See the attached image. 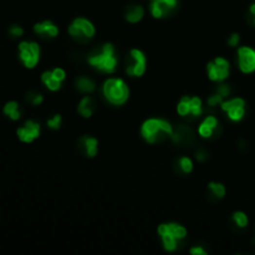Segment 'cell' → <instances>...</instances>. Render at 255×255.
Listing matches in <instances>:
<instances>
[{
    "mask_svg": "<svg viewBox=\"0 0 255 255\" xmlns=\"http://www.w3.org/2000/svg\"><path fill=\"white\" fill-rule=\"evenodd\" d=\"M178 167H180V169L184 174H189L192 173V171H193L194 163L191 157H188V156H182V157L178 160Z\"/></svg>",
    "mask_w": 255,
    "mask_h": 255,
    "instance_id": "cb8c5ba5",
    "label": "cell"
},
{
    "mask_svg": "<svg viewBox=\"0 0 255 255\" xmlns=\"http://www.w3.org/2000/svg\"><path fill=\"white\" fill-rule=\"evenodd\" d=\"M158 237L163 234H169L174 237L178 241H183L187 239L188 232L184 225L176 223V221H168V223H161L157 228Z\"/></svg>",
    "mask_w": 255,
    "mask_h": 255,
    "instance_id": "7c38bea8",
    "label": "cell"
},
{
    "mask_svg": "<svg viewBox=\"0 0 255 255\" xmlns=\"http://www.w3.org/2000/svg\"><path fill=\"white\" fill-rule=\"evenodd\" d=\"M101 95L107 104L120 107L126 105L131 96L127 82L121 77H109L101 86Z\"/></svg>",
    "mask_w": 255,
    "mask_h": 255,
    "instance_id": "3957f363",
    "label": "cell"
},
{
    "mask_svg": "<svg viewBox=\"0 0 255 255\" xmlns=\"http://www.w3.org/2000/svg\"><path fill=\"white\" fill-rule=\"evenodd\" d=\"M230 62L225 57L217 56L207 64V76L212 82H225L230 76Z\"/></svg>",
    "mask_w": 255,
    "mask_h": 255,
    "instance_id": "52a82bcc",
    "label": "cell"
},
{
    "mask_svg": "<svg viewBox=\"0 0 255 255\" xmlns=\"http://www.w3.org/2000/svg\"><path fill=\"white\" fill-rule=\"evenodd\" d=\"M75 87L76 90L79 91L80 93L90 95V93L95 92L97 85H96V82L93 81L91 77H87V76H79V77L75 80Z\"/></svg>",
    "mask_w": 255,
    "mask_h": 255,
    "instance_id": "e0dca14e",
    "label": "cell"
},
{
    "mask_svg": "<svg viewBox=\"0 0 255 255\" xmlns=\"http://www.w3.org/2000/svg\"><path fill=\"white\" fill-rule=\"evenodd\" d=\"M126 75L129 77H142L147 71V56L141 49H131L127 56L126 62Z\"/></svg>",
    "mask_w": 255,
    "mask_h": 255,
    "instance_id": "5b68a950",
    "label": "cell"
},
{
    "mask_svg": "<svg viewBox=\"0 0 255 255\" xmlns=\"http://www.w3.org/2000/svg\"><path fill=\"white\" fill-rule=\"evenodd\" d=\"M40 133H41V126L34 120H28L23 126L17 129L18 138L24 143H33L40 137Z\"/></svg>",
    "mask_w": 255,
    "mask_h": 255,
    "instance_id": "8fae6325",
    "label": "cell"
},
{
    "mask_svg": "<svg viewBox=\"0 0 255 255\" xmlns=\"http://www.w3.org/2000/svg\"><path fill=\"white\" fill-rule=\"evenodd\" d=\"M96 111V102L91 96L85 95L77 105V112L84 118H90Z\"/></svg>",
    "mask_w": 255,
    "mask_h": 255,
    "instance_id": "9a60e30c",
    "label": "cell"
},
{
    "mask_svg": "<svg viewBox=\"0 0 255 255\" xmlns=\"http://www.w3.org/2000/svg\"><path fill=\"white\" fill-rule=\"evenodd\" d=\"M68 33L75 41L86 44L96 35V26L91 20L84 17H77L68 26Z\"/></svg>",
    "mask_w": 255,
    "mask_h": 255,
    "instance_id": "277c9868",
    "label": "cell"
},
{
    "mask_svg": "<svg viewBox=\"0 0 255 255\" xmlns=\"http://www.w3.org/2000/svg\"><path fill=\"white\" fill-rule=\"evenodd\" d=\"M232 220L236 224V227H238L239 229H245L249 225V218L241 210H237V212H234L232 214Z\"/></svg>",
    "mask_w": 255,
    "mask_h": 255,
    "instance_id": "603a6c76",
    "label": "cell"
},
{
    "mask_svg": "<svg viewBox=\"0 0 255 255\" xmlns=\"http://www.w3.org/2000/svg\"><path fill=\"white\" fill-rule=\"evenodd\" d=\"M61 125H62L61 115H55L46 121V126H48L50 129H53V131H57V129H60Z\"/></svg>",
    "mask_w": 255,
    "mask_h": 255,
    "instance_id": "484cf974",
    "label": "cell"
},
{
    "mask_svg": "<svg viewBox=\"0 0 255 255\" xmlns=\"http://www.w3.org/2000/svg\"><path fill=\"white\" fill-rule=\"evenodd\" d=\"M249 13L253 15V17H255V3H253L252 5H250Z\"/></svg>",
    "mask_w": 255,
    "mask_h": 255,
    "instance_id": "e575fe53",
    "label": "cell"
},
{
    "mask_svg": "<svg viewBox=\"0 0 255 255\" xmlns=\"http://www.w3.org/2000/svg\"><path fill=\"white\" fill-rule=\"evenodd\" d=\"M191 116L193 118L202 117L203 112H204V107H203L202 98L198 96H191Z\"/></svg>",
    "mask_w": 255,
    "mask_h": 255,
    "instance_id": "44dd1931",
    "label": "cell"
},
{
    "mask_svg": "<svg viewBox=\"0 0 255 255\" xmlns=\"http://www.w3.org/2000/svg\"><path fill=\"white\" fill-rule=\"evenodd\" d=\"M173 131V125L163 117L147 118L143 121L140 128L141 137L149 145H156V143L164 142L165 140H171Z\"/></svg>",
    "mask_w": 255,
    "mask_h": 255,
    "instance_id": "7a4b0ae2",
    "label": "cell"
},
{
    "mask_svg": "<svg viewBox=\"0 0 255 255\" xmlns=\"http://www.w3.org/2000/svg\"><path fill=\"white\" fill-rule=\"evenodd\" d=\"M87 62L97 73L112 75L118 69V55L116 46L111 42H105L101 46H97L89 54Z\"/></svg>",
    "mask_w": 255,
    "mask_h": 255,
    "instance_id": "6da1fadb",
    "label": "cell"
},
{
    "mask_svg": "<svg viewBox=\"0 0 255 255\" xmlns=\"http://www.w3.org/2000/svg\"><path fill=\"white\" fill-rule=\"evenodd\" d=\"M146 10L141 4H132L125 12V20L129 24H137L145 18Z\"/></svg>",
    "mask_w": 255,
    "mask_h": 255,
    "instance_id": "2e32d148",
    "label": "cell"
},
{
    "mask_svg": "<svg viewBox=\"0 0 255 255\" xmlns=\"http://www.w3.org/2000/svg\"><path fill=\"white\" fill-rule=\"evenodd\" d=\"M237 64L240 73L245 75L255 73V49L250 46H239L237 50Z\"/></svg>",
    "mask_w": 255,
    "mask_h": 255,
    "instance_id": "30bf717a",
    "label": "cell"
},
{
    "mask_svg": "<svg viewBox=\"0 0 255 255\" xmlns=\"http://www.w3.org/2000/svg\"><path fill=\"white\" fill-rule=\"evenodd\" d=\"M239 42H240V35L238 33H233L229 36V39H228V45L230 48H238Z\"/></svg>",
    "mask_w": 255,
    "mask_h": 255,
    "instance_id": "4dcf8cb0",
    "label": "cell"
},
{
    "mask_svg": "<svg viewBox=\"0 0 255 255\" xmlns=\"http://www.w3.org/2000/svg\"><path fill=\"white\" fill-rule=\"evenodd\" d=\"M51 73H53L54 77H55V79L59 80V81L64 82L65 80H66V73H65L64 69H61V68H54L53 70H51Z\"/></svg>",
    "mask_w": 255,
    "mask_h": 255,
    "instance_id": "f546056e",
    "label": "cell"
},
{
    "mask_svg": "<svg viewBox=\"0 0 255 255\" xmlns=\"http://www.w3.org/2000/svg\"><path fill=\"white\" fill-rule=\"evenodd\" d=\"M28 98L29 102H30L31 105H34V106H39V105H41L42 102H44V96H42V93L35 92V91L30 92Z\"/></svg>",
    "mask_w": 255,
    "mask_h": 255,
    "instance_id": "f1b7e54d",
    "label": "cell"
},
{
    "mask_svg": "<svg viewBox=\"0 0 255 255\" xmlns=\"http://www.w3.org/2000/svg\"><path fill=\"white\" fill-rule=\"evenodd\" d=\"M189 254L192 255H207V250L203 249L200 245H194V247H192L191 249H189Z\"/></svg>",
    "mask_w": 255,
    "mask_h": 255,
    "instance_id": "d6a6232c",
    "label": "cell"
},
{
    "mask_svg": "<svg viewBox=\"0 0 255 255\" xmlns=\"http://www.w3.org/2000/svg\"><path fill=\"white\" fill-rule=\"evenodd\" d=\"M34 33L40 37H46V39H55L59 35V26L51 20H44L41 23H37L34 25Z\"/></svg>",
    "mask_w": 255,
    "mask_h": 255,
    "instance_id": "4fadbf2b",
    "label": "cell"
},
{
    "mask_svg": "<svg viewBox=\"0 0 255 255\" xmlns=\"http://www.w3.org/2000/svg\"><path fill=\"white\" fill-rule=\"evenodd\" d=\"M19 59L21 64L25 66L26 69H35L40 61V56H41V48L36 41H24L19 42Z\"/></svg>",
    "mask_w": 255,
    "mask_h": 255,
    "instance_id": "8992f818",
    "label": "cell"
},
{
    "mask_svg": "<svg viewBox=\"0 0 255 255\" xmlns=\"http://www.w3.org/2000/svg\"><path fill=\"white\" fill-rule=\"evenodd\" d=\"M224 101V98L221 97L220 95H219L218 92H216L214 91V93H212L210 96H208L207 98V105L209 107H217V106H220L221 102Z\"/></svg>",
    "mask_w": 255,
    "mask_h": 255,
    "instance_id": "4316f807",
    "label": "cell"
},
{
    "mask_svg": "<svg viewBox=\"0 0 255 255\" xmlns=\"http://www.w3.org/2000/svg\"><path fill=\"white\" fill-rule=\"evenodd\" d=\"M79 146L82 153L89 158H93L98 153V141L92 136H82L79 141Z\"/></svg>",
    "mask_w": 255,
    "mask_h": 255,
    "instance_id": "5bb4252c",
    "label": "cell"
},
{
    "mask_svg": "<svg viewBox=\"0 0 255 255\" xmlns=\"http://www.w3.org/2000/svg\"><path fill=\"white\" fill-rule=\"evenodd\" d=\"M208 189H209L210 194L214 197L216 199H223L227 194V188L223 183L220 182H209L208 183Z\"/></svg>",
    "mask_w": 255,
    "mask_h": 255,
    "instance_id": "7402d4cb",
    "label": "cell"
},
{
    "mask_svg": "<svg viewBox=\"0 0 255 255\" xmlns=\"http://www.w3.org/2000/svg\"><path fill=\"white\" fill-rule=\"evenodd\" d=\"M4 115L8 116L12 121H18L21 117V112L19 109V104L17 101H9L8 104H5L3 109Z\"/></svg>",
    "mask_w": 255,
    "mask_h": 255,
    "instance_id": "d6986e66",
    "label": "cell"
},
{
    "mask_svg": "<svg viewBox=\"0 0 255 255\" xmlns=\"http://www.w3.org/2000/svg\"><path fill=\"white\" fill-rule=\"evenodd\" d=\"M254 25H255V17H254Z\"/></svg>",
    "mask_w": 255,
    "mask_h": 255,
    "instance_id": "d590c367",
    "label": "cell"
},
{
    "mask_svg": "<svg viewBox=\"0 0 255 255\" xmlns=\"http://www.w3.org/2000/svg\"><path fill=\"white\" fill-rule=\"evenodd\" d=\"M178 9V0H149L148 12L152 18L161 20L172 17Z\"/></svg>",
    "mask_w": 255,
    "mask_h": 255,
    "instance_id": "9c48e42d",
    "label": "cell"
},
{
    "mask_svg": "<svg viewBox=\"0 0 255 255\" xmlns=\"http://www.w3.org/2000/svg\"><path fill=\"white\" fill-rule=\"evenodd\" d=\"M207 158H208V154L204 149H198V151L196 152V160L198 161V162H205Z\"/></svg>",
    "mask_w": 255,
    "mask_h": 255,
    "instance_id": "836d02e7",
    "label": "cell"
},
{
    "mask_svg": "<svg viewBox=\"0 0 255 255\" xmlns=\"http://www.w3.org/2000/svg\"><path fill=\"white\" fill-rule=\"evenodd\" d=\"M9 34L13 37H21L24 35V29L19 25H13L9 29Z\"/></svg>",
    "mask_w": 255,
    "mask_h": 255,
    "instance_id": "1f68e13d",
    "label": "cell"
},
{
    "mask_svg": "<svg viewBox=\"0 0 255 255\" xmlns=\"http://www.w3.org/2000/svg\"><path fill=\"white\" fill-rule=\"evenodd\" d=\"M217 129L212 128L210 126H208L207 124H204V122H200V124L198 125V135L199 137L204 138V140H209V138H212L214 136V133H216Z\"/></svg>",
    "mask_w": 255,
    "mask_h": 255,
    "instance_id": "d4e9b609",
    "label": "cell"
},
{
    "mask_svg": "<svg viewBox=\"0 0 255 255\" xmlns=\"http://www.w3.org/2000/svg\"><path fill=\"white\" fill-rule=\"evenodd\" d=\"M216 92H218L219 95L225 100V98H229L230 93H232V89H230L229 85L224 84V82H220V84L216 87Z\"/></svg>",
    "mask_w": 255,
    "mask_h": 255,
    "instance_id": "83f0119b",
    "label": "cell"
},
{
    "mask_svg": "<svg viewBox=\"0 0 255 255\" xmlns=\"http://www.w3.org/2000/svg\"><path fill=\"white\" fill-rule=\"evenodd\" d=\"M189 101H191V96H182L180 100V102L177 104V113L181 116V117L185 118L188 117V116H191V104H189Z\"/></svg>",
    "mask_w": 255,
    "mask_h": 255,
    "instance_id": "ffe728a7",
    "label": "cell"
},
{
    "mask_svg": "<svg viewBox=\"0 0 255 255\" xmlns=\"http://www.w3.org/2000/svg\"><path fill=\"white\" fill-rule=\"evenodd\" d=\"M40 79H41L42 84L46 86V89H48L49 91H51V92H56V91H59L60 89H61L62 82L54 77L51 70L44 71V73H41V77H40Z\"/></svg>",
    "mask_w": 255,
    "mask_h": 255,
    "instance_id": "ac0fdd59",
    "label": "cell"
},
{
    "mask_svg": "<svg viewBox=\"0 0 255 255\" xmlns=\"http://www.w3.org/2000/svg\"><path fill=\"white\" fill-rule=\"evenodd\" d=\"M221 112H224L232 122H240L247 113V104L241 97H229L221 102Z\"/></svg>",
    "mask_w": 255,
    "mask_h": 255,
    "instance_id": "ba28073f",
    "label": "cell"
}]
</instances>
